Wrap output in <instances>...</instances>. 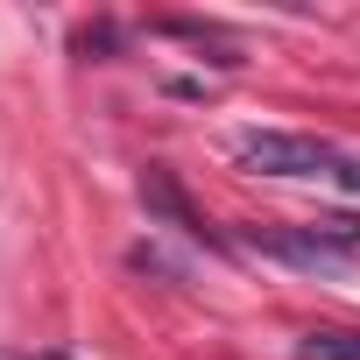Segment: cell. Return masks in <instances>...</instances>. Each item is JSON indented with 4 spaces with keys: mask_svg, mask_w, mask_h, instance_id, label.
<instances>
[{
    "mask_svg": "<svg viewBox=\"0 0 360 360\" xmlns=\"http://www.w3.org/2000/svg\"><path fill=\"white\" fill-rule=\"evenodd\" d=\"M113 43H120V29H113V22H99V29H78V50H85V57H92V50L106 57Z\"/></svg>",
    "mask_w": 360,
    "mask_h": 360,
    "instance_id": "7",
    "label": "cell"
},
{
    "mask_svg": "<svg viewBox=\"0 0 360 360\" xmlns=\"http://www.w3.org/2000/svg\"><path fill=\"white\" fill-rule=\"evenodd\" d=\"M255 248H262V255H276V262H290V269H311V276H339V269H346V248L318 240L311 226H304V233H297V226H276V233H255Z\"/></svg>",
    "mask_w": 360,
    "mask_h": 360,
    "instance_id": "3",
    "label": "cell"
},
{
    "mask_svg": "<svg viewBox=\"0 0 360 360\" xmlns=\"http://www.w3.org/2000/svg\"><path fill=\"white\" fill-rule=\"evenodd\" d=\"M155 36H176V43H198V50H212V64L219 71H240V43L219 29V22H191V15H169V22H155Z\"/></svg>",
    "mask_w": 360,
    "mask_h": 360,
    "instance_id": "4",
    "label": "cell"
},
{
    "mask_svg": "<svg viewBox=\"0 0 360 360\" xmlns=\"http://www.w3.org/2000/svg\"><path fill=\"white\" fill-rule=\"evenodd\" d=\"M311 233H318V240H332V248H346V255L360 248V219H353V212H332V219H318Z\"/></svg>",
    "mask_w": 360,
    "mask_h": 360,
    "instance_id": "6",
    "label": "cell"
},
{
    "mask_svg": "<svg viewBox=\"0 0 360 360\" xmlns=\"http://www.w3.org/2000/svg\"><path fill=\"white\" fill-rule=\"evenodd\" d=\"M141 205H148V219H162V226H176V233H191V240H205V248H226V233L205 226V212L184 198V184H176L162 162H148V176H141Z\"/></svg>",
    "mask_w": 360,
    "mask_h": 360,
    "instance_id": "2",
    "label": "cell"
},
{
    "mask_svg": "<svg viewBox=\"0 0 360 360\" xmlns=\"http://www.w3.org/2000/svg\"><path fill=\"white\" fill-rule=\"evenodd\" d=\"M233 155H240L255 176H325V169H339V148H332V141H318V134H276V127L240 134Z\"/></svg>",
    "mask_w": 360,
    "mask_h": 360,
    "instance_id": "1",
    "label": "cell"
},
{
    "mask_svg": "<svg viewBox=\"0 0 360 360\" xmlns=\"http://www.w3.org/2000/svg\"><path fill=\"white\" fill-rule=\"evenodd\" d=\"M332 176H339V184H346V191H360V162H339Z\"/></svg>",
    "mask_w": 360,
    "mask_h": 360,
    "instance_id": "8",
    "label": "cell"
},
{
    "mask_svg": "<svg viewBox=\"0 0 360 360\" xmlns=\"http://www.w3.org/2000/svg\"><path fill=\"white\" fill-rule=\"evenodd\" d=\"M297 360H360V332H311Z\"/></svg>",
    "mask_w": 360,
    "mask_h": 360,
    "instance_id": "5",
    "label": "cell"
},
{
    "mask_svg": "<svg viewBox=\"0 0 360 360\" xmlns=\"http://www.w3.org/2000/svg\"><path fill=\"white\" fill-rule=\"evenodd\" d=\"M43 360H64V353H43Z\"/></svg>",
    "mask_w": 360,
    "mask_h": 360,
    "instance_id": "9",
    "label": "cell"
}]
</instances>
